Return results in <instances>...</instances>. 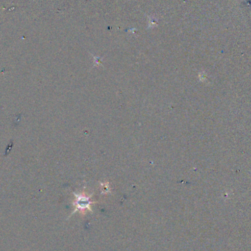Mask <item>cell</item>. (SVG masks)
Here are the masks:
<instances>
[{
  "instance_id": "cell-1",
  "label": "cell",
  "mask_w": 251,
  "mask_h": 251,
  "mask_svg": "<svg viewBox=\"0 0 251 251\" xmlns=\"http://www.w3.org/2000/svg\"><path fill=\"white\" fill-rule=\"evenodd\" d=\"M75 197H76V201H75V206L78 209H87L89 208L90 205L92 203L90 199V196H87L86 195L82 193V194L76 195L75 194Z\"/></svg>"
}]
</instances>
